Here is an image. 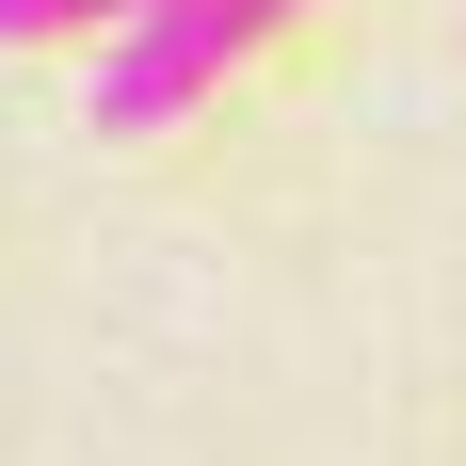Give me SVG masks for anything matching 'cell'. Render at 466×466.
Here are the masks:
<instances>
[{
  "mask_svg": "<svg viewBox=\"0 0 466 466\" xmlns=\"http://www.w3.org/2000/svg\"><path fill=\"white\" fill-rule=\"evenodd\" d=\"M161 0H0V48H48V33H96V48H129Z\"/></svg>",
  "mask_w": 466,
  "mask_h": 466,
  "instance_id": "7a4b0ae2",
  "label": "cell"
},
{
  "mask_svg": "<svg viewBox=\"0 0 466 466\" xmlns=\"http://www.w3.org/2000/svg\"><path fill=\"white\" fill-rule=\"evenodd\" d=\"M306 0H161L129 48H96V129H177L193 96L226 81L258 33H289Z\"/></svg>",
  "mask_w": 466,
  "mask_h": 466,
  "instance_id": "6da1fadb",
  "label": "cell"
}]
</instances>
